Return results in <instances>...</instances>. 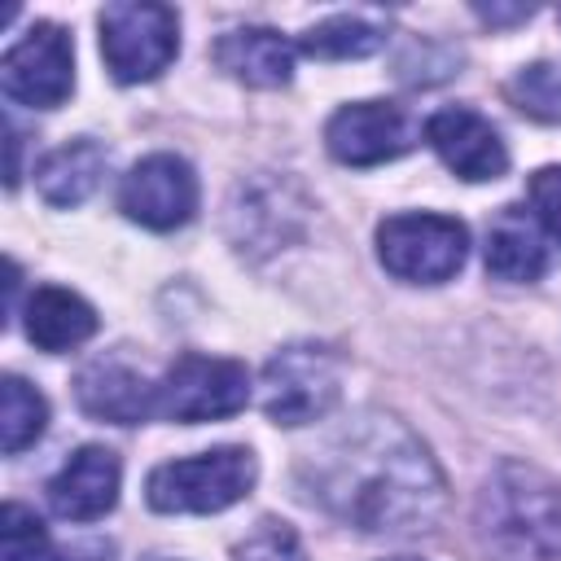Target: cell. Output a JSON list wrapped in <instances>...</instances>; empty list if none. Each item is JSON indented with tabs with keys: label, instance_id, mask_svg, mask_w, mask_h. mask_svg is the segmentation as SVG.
Returning a JSON list of instances; mask_svg holds the SVG:
<instances>
[{
	"label": "cell",
	"instance_id": "1",
	"mask_svg": "<svg viewBox=\"0 0 561 561\" xmlns=\"http://www.w3.org/2000/svg\"><path fill=\"white\" fill-rule=\"evenodd\" d=\"M307 495L364 535H421L447 508L430 447L394 416L364 412L302 460Z\"/></svg>",
	"mask_w": 561,
	"mask_h": 561
},
{
	"label": "cell",
	"instance_id": "2",
	"mask_svg": "<svg viewBox=\"0 0 561 561\" xmlns=\"http://www.w3.org/2000/svg\"><path fill=\"white\" fill-rule=\"evenodd\" d=\"M478 535L491 561H561V491L548 473L504 460L478 495Z\"/></svg>",
	"mask_w": 561,
	"mask_h": 561
},
{
	"label": "cell",
	"instance_id": "3",
	"mask_svg": "<svg viewBox=\"0 0 561 561\" xmlns=\"http://www.w3.org/2000/svg\"><path fill=\"white\" fill-rule=\"evenodd\" d=\"M254 456L245 447H215L188 460H167L149 473L145 500L158 513H219L250 495Z\"/></svg>",
	"mask_w": 561,
	"mask_h": 561
},
{
	"label": "cell",
	"instance_id": "4",
	"mask_svg": "<svg viewBox=\"0 0 561 561\" xmlns=\"http://www.w3.org/2000/svg\"><path fill=\"white\" fill-rule=\"evenodd\" d=\"M180 53V18L167 4L114 0L101 9V57L118 83L158 79Z\"/></svg>",
	"mask_w": 561,
	"mask_h": 561
},
{
	"label": "cell",
	"instance_id": "5",
	"mask_svg": "<svg viewBox=\"0 0 561 561\" xmlns=\"http://www.w3.org/2000/svg\"><path fill=\"white\" fill-rule=\"evenodd\" d=\"M342 394V355L324 342H294L263 368V412L276 425H311Z\"/></svg>",
	"mask_w": 561,
	"mask_h": 561
},
{
	"label": "cell",
	"instance_id": "6",
	"mask_svg": "<svg viewBox=\"0 0 561 561\" xmlns=\"http://www.w3.org/2000/svg\"><path fill=\"white\" fill-rule=\"evenodd\" d=\"M469 254V232L451 215H390L377 228V259L390 276L412 285H438L460 272Z\"/></svg>",
	"mask_w": 561,
	"mask_h": 561
},
{
	"label": "cell",
	"instance_id": "7",
	"mask_svg": "<svg viewBox=\"0 0 561 561\" xmlns=\"http://www.w3.org/2000/svg\"><path fill=\"white\" fill-rule=\"evenodd\" d=\"M245 403H250L245 364L219 359V355H180L158 386V416L180 425L219 421L241 412Z\"/></svg>",
	"mask_w": 561,
	"mask_h": 561
},
{
	"label": "cell",
	"instance_id": "8",
	"mask_svg": "<svg viewBox=\"0 0 561 561\" xmlns=\"http://www.w3.org/2000/svg\"><path fill=\"white\" fill-rule=\"evenodd\" d=\"M0 88L31 110H57L75 88V44L57 22H35L0 61Z\"/></svg>",
	"mask_w": 561,
	"mask_h": 561
},
{
	"label": "cell",
	"instance_id": "9",
	"mask_svg": "<svg viewBox=\"0 0 561 561\" xmlns=\"http://www.w3.org/2000/svg\"><path fill=\"white\" fill-rule=\"evenodd\" d=\"M118 206L127 219H136L153 232H171V228L188 224L197 210V175L175 153H149L123 175Z\"/></svg>",
	"mask_w": 561,
	"mask_h": 561
},
{
	"label": "cell",
	"instance_id": "10",
	"mask_svg": "<svg viewBox=\"0 0 561 561\" xmlns=\"http://www.w3.org/2000/svg\"><path fill=\"white\" fill-rule=\"evenodd\" d=\"M329 153L346 167H377L412 149V123L390 101H355L342 105L324 127Z\"/></svg>",
	"mask_w": 561,
	"mask_h": 561
},
{
	"label": "cell",
	"instance_id": "11",
	"mask_svg": "<svg viewBox=\"0 0 561 561\" xmlns=\"http://www.w3.org/2000/svg\"><path fill=\"white\" fill-rule=\"evenodd\" d=\"M425 140L447 162V171H456L460 180H500L508 167V149L500 131L469 105H447L430 114Z\"/></svg>",
	"mask_w": 561,
	"mask_h": 561
},
{
	"label": "cell",
	"instance_id": "12",
	"mask_svg": "<svg viewBox=\"0 0 561 561\" xmlns=\"http://www.w3.org/2000/svg\"><path fill=\"white\" fill-rule=\"evenodd\" d=\"M118 456L110 447H79L61 469L57 478L48 482V504L57 517L66 522H96L114 508L118 500Z\"/></svg>",
	"mask_w": 561,
	"mask_h": 561
},
{
	"label": "cell",
	"instance_id": "13",
	"mask_svg": "<svg viewBox=\"0 0 561 561\" xmlns=\"http://www.w3.org/2000/svg\"><path fill=\"white\" fill-rule=\"evenodd\" d=\"M75 399L88 416L114 425H140L158 412V386H149L123 359H92L75 377Z\"/></svg>",
	"mask_w": 561,
	"mask_h": 561
},
{
	"label": "cell",
	"instance_id": "14",
	"mask_svg": "<svg viewBox=\"0 0 561 561\" xmlns=\"http://www.w3.org/2000/svg\"><path fill=\"white\" fill-rule=\"evenodd\" d=\"M215 61L245 88H285L294 75V48L272 26H237L219 35Z\"/></svg>",
	"mask_w": 561,
	"mask_h": 561
},
{
	"label": "cell",
	"instance_id": "15",
	"mask_svg": "<svg viewBox=\"0 0 561 561\" xmlns=\"http://www.w3.org/2000/svg\"><path fill=\"white\" fill-rule=\"evenodd\" d=\"M548 267V245L522 206H504L486 228V272L500 280H539Z\"/></svg>",
	"mask_w": 561,
	"mask_h": 561
},
{
	"label": "cell",
	"instance_id": "16",
	"mask_svg": "<svg viewBox=\"0 0 561 561\" xmlns=\"http://www.w3.org/2000/svg\"><path fill=\"white\" fill-rule=\"evenodd\" d=\"M92 333H96V311L79 294L61 285H44L26 298V337L39 351H70Z\"/></svg>",
	"mask_w": 561,
	"mask_h": 561
},
{
	"label": "cell",
	"instance_id": "17",
	"mask_svg": "<svg viewBox=\"0 0 561 561\" xmlns=\"http://www.w3.org/2000/svg\"><path fill=\"white\" fill-rule=\"evenodd\" d=\"M105 162H110V153H105V145H96V140H70V145H61V149H53L39 167H35V184H39V197L48 202V206H79L96 184H101V175H105Z\"/></svg>",
	"mask_w": 561,
	"mask_h": 561
},
{
	"label": "cell",
	"instance_id": "18",
	"mask_svg": "<svg viewBox=\"0 0 561 561\" xmlns=\"http://www.w3.org/2000/svg\"><path fill=\"white\" fill-rule=\"evenodd\" d=\"M302 53L311 57H324V61H346V57H368L386 44V26L381 22H368L359 13H337V18H324L316 22L302 39Z\"/></svg>",
	"mask_w": 561,
	"mask_h": 561
},
{
	"label": "cell",
	"instance_id": "19",
	"mask_svg": "<svg viewBox=\"0 0 561 561\" xmlns=\"http://www.w3.org/2000/svg\"><path fill=\"white\" fill-rule=\"evenodd\" d=\"M48 425V403L35 386H26L22 377H4L0 386V443L9 456L26 451Z\"/></svg>",
	"mask_w": 561,
	"mask_h": 561
},
{
	"label": "cell",
	"instance_id": "20",
	"mask_svg": "<svg viewBox=\"0 0 561 561\" xmlns=\"http://www.w3.org/2000/svg\"><path fill=\"white\" fill-rule=\"evenodd\" d=\"M508 101L539 123H561V61L522 66L508 83Z\"/></svg>",
	"mask_w": 561,
	"mask_h": 561
},
{
	"label": "cell",
	"instance_id": "21",
	"mask_svg": "<svg viewBox=\"0 0 561 561\" xmlns=\"http://www.w3.org/2000/svg\"><path fill=\"white\" fill-rule=\"evenodd\" d=\"M44 552H48L44 522L22 504H4V513H0V561H39Z\"/></svg>",
	"mask_w": 561,
	"mask_h": 561
},
{
	"label": "cell",
	"instance_id": "22",
	"mask_svg": "<svg viewBox=\"0 0 561 561\" xmlns=\"http://www.w3.org/2000/svg\"><path fill=\"white\" fill-rule=\"evenodd\" d=\"M237 561H307V552H302V539L285 526V522H259L245 539H241V548H237Z\"/></svg>",
	"mask_w": 561,
	"mask_h": 561
},
{
	"label": "cell",
	"instance_id": "23",
	"mask_svg": "<svg viewBox=\"0 0 561 561\" xmlns=\"http://www.w3.org/2000/svg\"><path fill=\"white\" fill-rule=\"evenodd\" d=\"M530 206L548 224V232L561 237V167H543L530 175Z\"/></svg>",
	"mask_w": 561,
	"mask_h": 561
},
{
	"label": "cell",
	"instance_id": "24",
	"mask_svg": "<svg viewBox=\"0 0 561 561\" xmlns=\"http://www.w3.org/2000/svg\"><path fill=\"white\" fill-rule=\"evenodd\" d=\"M482 22H491V26H508V22H526L535 9L530 4H478L473 9Z\"/></svg>",
	"mask_w": 561,
	"mask_h": 561
},
{
	"label": "cell",
	"instance_id": "25",
	"mask_svg": "<svg viewBox=\"0 0 561 561\" xmlns=\"http://www.w3.org/2000/svg\"><path fill=\"white\" fill-rule=\"evenodd\" d=\"M39 561H110V543H79V548H70V552H44Z\"/></svg>",
	"mask_w": 561,
	"mask_h": 561
},
{
	"label": "cell",
	"instance_id": "26",
	"mask_svg": "<svg viewBox=\"0 0 561 561\" xmlns=\"http://www.w3.org/2000/svg\"><path fill=\"white\" fill-rule=\"evenodd\" d=\"M390 561H421V557H390Z\"/></svg>",
	"mask_w": 561,
	"mask_h": 561
},
{
	"label": "cell",
	"instance_id": "27",
	"mask_svg": "<svg viewBox=\"0 0 561 561\" xmlns=\"http://www.w3.org/2000/svg\"><path fill=\"white\" fill-rule=\"evenodd\" d=\"M149 561H175V557H149Z\"/></svg>",
	"mask_w": 561,
	"mask_h": 561
}]
</instances>
